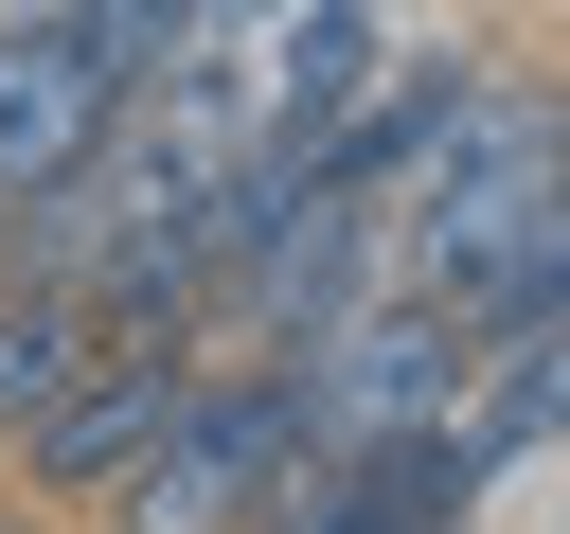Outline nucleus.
I'll return each instance as SVG.
<instances>
[{
    "mask_svg": "<svg viewBox=\"0 0 570 534\" xmlns=\"http://www.w3.org/2000/svg\"><path fill=\"white\" fill-rule=\"evenodd\" d=\"M463 356L481 338H445L428 303H338L303 356H267L285 374V427H303V463H392V445H445L463 427Z\"/></svg>",
    "mask_w": 570,
    "mask_h": 534,
    "instance_id": "1",
    "label": "nucleus"
},
{
    "mask_svg": "<svg viewBox=\"0 0 570 534\" xmlns=\"http://www.w3.org/2000/svg\"><path fill=\"white\" fill-rule=\"evenodd\" d=\"M89 356H107V320H89V303H53V285H18V303H0V445H18Z\"/></svg>",
    "mask_w": 570,
    "mask_h": 534,
    "instance_id": "5",
    "label": "nucleus"
},
{
    "mask_svg": "<svg viewBox=\"0 0 570 534\" xmlns=\"http://www.w3.org/2000/svg\"><path fill=\"white\" fill-rule=\"evenodd\" d=\"M0 534H36V516H18V498H0Z\"/></svg>",
    "mask_w": 570,
    "mask_h": 534,
    "instance_id": "6",
    "label": "nucleus"
},
{
    "mask_svg": "<svg viewBox=\"0 0 570 534\" xmlns=\"http://www.w3.org/2000/svg\"><path fill=\"white\" fill-rule=\"evenodd\" d=\"M303 463V427H285V374L267 356H214L196 392H178V427L89 498V534H249L267 516V481Z\"/></svg>",
    "mask_w": 570,
    "mask_h": 534,
    "instance_id": "2",
    "label": "nucleus"
},
{
    "mask_svg": "<svg viewBox=\"0 0 570 534\" xmlns=\"http://www.w3.org/2000/svg\"><path fill=\"white\" fill-rule=\"evenodd\" d=\"M107 142H125V89L89 71L71 0L0 18V214H18V196H71V178H89Z\"/></svg>",
    "mask_w": 570,
    "mask_h": 534,
    "instance_id": "4",
    "label": "nucleus"
},
{
    "mask_svg": "<svg viewBox=\"0 0 570 534\" xmlns=\"http://www.w3.org/2000/svg\"><path fill=\"white\" fill-rule=\"evenodd\" d=\"M196 374H214L196 338H107V356H89V374L18 427V516H36V498H107V481L178 427V392H196Z\"/></svg>",
    "mask_w": 570,
    "mask_h": 534,
    "instance_id": "3",
    "label": "nucleus"
}]
</instances>
